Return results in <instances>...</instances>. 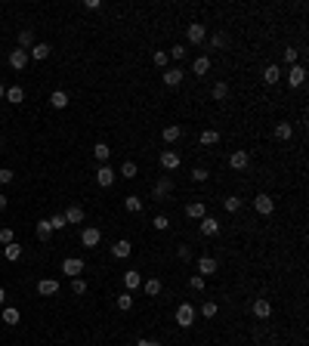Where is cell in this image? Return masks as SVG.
I'll list each match as a JSON object with an SVG mask.
<instances>
[{
	"mask_svg": "<svg viewBox=\"0 0 309 346\" xmlns=\"http://www.w3.org/2000/svg\"><path fill=\"white\" fill-rule=\"evenodd\" d=\"M83 269H87V263H83L81 257H65V260H62V272L68 275V278H78Z\"/></svg>",
	"mask_w": 309,
	"mask_h": 346,
	"instance_id": "obj_4",
	"label": "cell"
},
{
	"mask_svg": "<svg viewBox=\"0 0 309 346\" xmlns=\"http://www.w3.org/2000/svg\"><path fill=\"white\" fill-rule=\"evenodd\" d=\"M167 56H173V59H186V47H182V44L170 47V53H167Z\"/></svg>",
	"mask_w": 309,
	"mask_h": 346,
	"instance_id": "obj_52",
	"label": "cell"
},
{
	"mask_svg": "<svg viewBox=\"0 0 309 346\" xmlns=\"http://www.w3.org/2000/svg\"><path fill=\"white\" fill-rule=\"evenodd\" d=\"M124 207H127L130 214H143V198H139V195H127V198H124Z\"/></svg>",
	"mask_w": 309,
	"mask_h": 346,
	"instance_id": "obj_27",
	"label": "cell"
},
{
	"mask_svg": "<svg viewBox=\"0 0 309 346\" xmlns=\"http://www.w3.org/2000/svg\"><path fill=\"white\" fill-rule=\"evenodd\" d=\"M220 229H223V226L216 223L213 216H204V219H201V235H204V238H211V235H220Z\"/></svg>",
	"mask_w": 309,
	"mask_h": 346,
	"instance_id": "obj_19",
	"label": "cell"
},
{
	"mask_svg": "<svg viewBox=\"0 0 309 346\" xmlns=\"http://www.w3.org/2000/svg\"><path fill=\"white\" fill-rule=\"evenodd\" d=\"M6 62H10V68L22 71L25 65L31 62V59H28V49H19V47H16V49H10V59H6Z\"/></svg>",
	"mask_w": 309,
	"mask_h": 346,
	"instance_id": "obj_7",
	"label": "cell"
},
{
	"mask_svg": "<svg viewBox=\"0 0 309 346\" xmlns=\"http://www.w3.org/2000/svg\"><path fill=\"white\" fill-rule=\"evenodd\" d=\"M170 192H173V180H170L167 173L158 176V182H155V189H152V198H155V201H167Z\"/></svg>",
	"mask_w": 309,
	"mask_h": 346,
	"instance_id": "obj_1",
	"label": "cell"
},
{
	"mask_svg": "<svg viewBox=\"0 0 309 346\" xmlns=\"http://www.w3.org/2000/svg\"><path fill=\"white\" fill-rule=\"evenodd\" d=\"M247 164H250V155L244 148H238V151L229 155V167H232V170H247Z\"/></svg>",
	"mask_w": 309,
	"mask_h": 346,
	"instance_id": "obj_9",
	"label": "cell"
},
{
	"mask_svg": "<svg viewBox=\"0 0 309 346\" xmlns=\"http://www.w3.org/2000/svg\"><path fill=\"white\" fill-rule=\"evenodd\" d=\"M102 6V0H83V10H99Z\"/></svg>",
	"mask_w": 309,
	"mask_h": 346,
	"instance_id": "obj_53",
	"label": "cell"
},
{
	"mask_svg": "<svg viewBox=\"0 0 309 346\" xmlns=\"http://www.w3.org/2000/svg\"><path fill=\"white\" fill-rule=\"evenodd\" d=\"M192 71H195L198 78H204V74L211 71V56H198L195 62H192Z\"/></svg>",
	"mask_w": 309,
	"mask_h": 346,
	"instance_id": "obj_25",
	"label": "cell"
},
{
	"mask_svg": "<svg viewBox=\"0 0 309 346\" xmlns=\"http://www.w3.org/2000/svg\"><path fill=\"white\" fill-rule=\"evenodd\" d=\"M186 216L189 219H204L207 216V207L201 204V201H192V204H186Z\"/></svg>",
	"mask_w": 309,
	"mask_h": 346,
	"instance_id": "obj_22",
	"label": "cell"
},
{
	"mask_svg": "<svg viewBox=\"0 0 309 346\" xmlns=\"http://www.w3.org/2000/svg\"><path fill=\"white\" fill-rule=\"evenodd\" d=\"M136 346H161V343H158V340H146V337H143V340H139Z\"/></svg>",
	"mask_w": 309,
	"mask_h": 346,
	"instance_id": "obj_54",
	"label": "cell"
},
{
	"mask_svg": "<svg viewBox=\"0 0 309 346\" xmlns=\"http://www.w3.org/2000/svg\"><path fill=\"white\" fill-rule=\"evenodd\" d=\"M16 180V173L10 170V167H3V170H0V185H10Z\"/></svg>",
	"mask_w": 309,
	"mask_h": 346,
	"instance_id": "obj_47",
	"label": "cell"
},
{
	"mask_svg": "<svg viewBox=\"0 0 309 346\" xmlns=\"http://www.w3.org/2000/svg\"><path fill=\"white\" fill-rule=\"evenodd\" d=\"M250 312H254V318H260V322H266V318L272 315V303L266 300V297H257V300H254V306H250Z\"/></svg>",
	"mask_w": 309,
	"mask_h": 346,
	"instance_id": "obj_6",
	"label": "cell"
},
{
	"mask_svg": "<svg viewBox=\"0 0 309 346\" xmlns=\"http://www.w3.org/2000/svg\"><path fill=\"white\" fill-rule=\"evenodd\" d=\"M3 257L10 260V263H16V260L22 257V244H16V241H13V244H6V247H3Z\"/></svg>",
	"mask_w": 309,
	"mask_h": 346,
	"instance_id": "obj_32",
	"label": "cell"
},
{
	"mask_svg": "<svg viewBox=\"0 0 309 346\" xmlns=\"http://www.w3.org/2000/svg\"><path fill=\"white\" fill-rule=\"evenodd\" d=\"M161 139L167 142V146H173V142H179V139H182V127H179V124H167V127L161 130Z\"/></svg>",
	"mask_w": 309,
	"mask_h": 346,
	"instance_id": "obj_12",
	"label": "cell"
},
{
	"mask_svg": "<svg viewBox=\"0 0 309 346\" xmlns=\"http://www.w3.org/2000/svg\"><path fill=\"white\" fill-rule=\"evenodd\" d=\"M3 99H6V102H13V105H19L22 99H25V90L22 87H6V96Z\"/></svg>",
	"mask_w": 309,
	"mask_h": 346,
	"instance_id": "obj_28",
	"label": "cell"
},
{
	"mask_svg": "<svg viewBox=\"0 0 309 346\" xmlns=\"http://www.w3.org/2000/svg\"><path fill=\"white\" fill-rule=\"evenodd\" d=\"M278 81H281V68H278V65H266V68H263V83L272 87V83H278Z\"/></svg>",
	"mask_w": 309,
	"mask_h": 346,
	"instance_id": "obj_24",
	"label": "cell"
},
{
	"mask_svg": "<svg viewBox=\"0 0 309 346\" xmlns=\"http://www.w3.org/2000/svg\"><path fill=\"white\" fill-rule=\"evenodd\" d=\"M297 53H300V49L288 47V49H285V62H288V65H297Z\"/></svg>",
	"mask_w": 309,
	"mask_h": 346,
	"instance_id": "obj_51",
	"label": "cell"
},
{
	"mask_svg": "<svg viewBox=\"0 0 309 346\" xmlns=\"http://www.w3.org/2000/svg\"><path fill=\"white\" fill-rule=\"evenodd\" d=\"M6 96V87H3V83H0V99H3Z\"/></svg>",
	"mask_w": 309,
	"mask_h": 346,
	"instance_id": "obj_57",
	"label": "cell"
},
{
	"mask_svg": "<svg viewBox=\"0 0 309 346\" xmlns=\"http://www.w3.org/2000/svg\"><path fill=\"white\" fill-rule=\"evenodd\" d=\"M121 176H124V180H136V176H139V167L133 164V161H124V164H121Z\"/></svg>",
	"mask_w": 309,
	"mask_h": 346,
	"instance_id": "obj_34",
	"label": "cell"
},
{
	"mask_svg": "<svg viewBox=\"0 0 309 346\" xmlns=\"http://www.w3.org/2000/svg\"><path fill=\"white\" fill-rule=\"evenodd\" d=\"M182 78H186V71H182V68H167L164 71V83H167V87H179Z\"/></svg>",
	"mask_w": 309,
	"mask_h": 346,
	"instance_id": "obj_18",
	"label": "cell"
},
{
	"mask_svg": "<svg viewBox=\"0 0 309 346\" xmlns=\"http://www.w3.org/2000/svg\"><path fill=\"white\" fill-rule=\"evenodd\" d=\"M3 303H6V291L0 288V306H3Z\"/></svg>",
	"mask_w": 309,
	"mask_h": 346,
	"instance_id": "obj_56",
	"label": "cell"
},
{
	"mask_svg": "<svg viewBox=\"0 0 309 346\" xmlns=\"http://www.w3.org/2000/svg\"><path fill=\"white\" fill-rule=\"evenodd\" d=\"M152 226H155V229H158V232H164V229H170V219H167L164 214H158V216L152 219Z\"/></svg>",
	"mask_w": 309,
	"mask_h": 346,
	"instance_id": "obj_42",
	"label": "cell"
},
{
	"mask_svg": "<svg viewBox=\"0 0 309 346\" xmlns=\"http://www.w3.org/2000/svg\"><path fill=\"white\" fill-rule=\"evenodd\" d=\"M71 294H87V281L78 275V278H71Z\"/></svg>",
	"mask_w": 309,
	"mask_h": 346,
	"instance_id": "obj_44",
	"label": "cell"
},
{
	"mask_svg": "<svg viewBox=\"0 0 309 346\" xmlns=\"http://www.w3.org/2000/svg\"><path fill=\"white\" fill-rule=\"evenodd\" d=\"M124 288H127V291L143 288V275H139V269H127V272H124Z\"/></svg>",
	"mask_w": 309,
	"mask_h": 346,
	"instance_id": "obj_15",
	"label": "cell"
},
{
	"mask_svg": "<svg viewBox=\"0 0 309 346\" xmlns=\"http://www.w3.org/2000/svg\"><path fill=\"white\" fill-rule=\"evenodd\" d=\"M288 83H291V87H303V83H306V68H303V65H291Z\"/></svg>",
	"mask_w": 309,
	"mask_h": 346,
	"instance_id": "obj_14",
	"label": "cell"
},
{
	"mask_svg": "<svg viewBox=\"0 0 309 346\" xmlns=\"http://www.w3.org/2000/svg\"><path fill=\"white\" fill-rule=\"evenodd\" d=\"M158 161H161V167H164V170H177V167H179V155H177L173 148H164Z\"/></svg>",
	"mask_w": 309,
	"mask_h": 346,
	"instance_id": "obj_13",
	"label": "cell"
},
{
	"mask_svg": "<svg viewBox=\"0 0 309 346\" xmlns=\"http://www.w3.org/2000/svg\"><path fill=\"white\" fill-rule=\"evenodd\" d=\"M177 257L182 260V263H189V260H192V247H189V244H179V250H177Z\"/></svg>",
	"mask_w": 309,
	"mask_h": 346,
	"instance_id": "obj_48",
	"label": "cell"
},
{
	"mask_svg": "<svg viewBox=\"0 0 309 346\" xmlns=\"http://www.w3.org/2000/svg\"><path fill=\"white\" fill-rule=\"evenodd\" d=\"M201 315H204V318H216V303H213V300H207L204 306H201Z\"/></svg>",
	"mask_w": 309,
	"mask_h": 346,
	"instance_id": "obj_46",
	"label": "cell"
},
{
	"mask_svg": "<svg viewBox=\"0 0 309 346\" xmlns=\"http://www.w3.org/2000/svg\"><path fill=\"white\" fill-rule=\"evenodd\" d=\"M6 204H10V198H6V195H0V210H6Z\"/></svg>",
	"mask_w": 309,
	"mask_h": 346,
	"instance_id": "obj_55",
	"label": "cell"
},
{
	"mask_svg": "<svg viewBox=\"0 0 309 346\" xmlns=\"http://www.w3.org/2000/svg\"><path fill=\"white\" fill-rule=\"evenodd\" d=\"M152 62L158 65V68H164V65H167V49H155V53H152Z\"/></svg>",
	"mask_w": 309,
	"mask_h": 346,
	"instance_id": "obj_45",
	"label": "cell"
},
{
	"mask_svg": "<svg viewBox=\"0 0 309 346\" xmlns=\"http://www.w3.org/2000/svg\"><path fill=\"white\" fill-rule=\"evenodd\" d=\"M211 47H213V49H226V47H229V37L223 34V31H216V34L211 37Z\"/></svg>",
	"mask_w": 309,
	"mask_h": 346,
	"instance_id": "obj_39",
	"label": "cell"
},
{
	"mask_svg": "<svg viewBox=\"0 0 309 346\" xmlns=\"http://www.w3.org/2000/svg\"><path fill=\"white\" fill-rule=\"evenodd\" d=\"M118 309H121V312H130V309H133V294H130V291H124L121 297H118Z\"/></svg>",
	"mask_w": 309,
	"mask_h": 346,
	"instance_id": "obj_38",
	"label": "cell"
},
{
	"mask_svg": "<svg viewBox=\"0 0 309 346\" xmlns=\"http://www.w3.org/2000/svg\"><path fill=\"white\" fill-rule=\"evenodd\" d=\"M93 158H96V161H108V158H112V148H108L105 146V142H96V146H93Z\"/></svg>",
	"mask_w": 309,
	"mask_h": 346,
	"instance_id": "obj_29",
	"label": "cell"
},
{
	"mask_svg": "<svg viewBox=\"0 0 309 346\" xmlns=\"http://www.w3.org/2000/svg\"><path fill=\"white\" fill-rule=\"evenodd\" d=\"M56 291H59V281H56V278H40V281H37V294H40V297H53Z\"/></svg>",
	"mask_w": 309,
	"mask_h": 346,
	"instance_id": "obj_16",
	"label": "cell"
},
{
	"mask_svg": "<svg viewBox=\"0 0 309 346\" xmlns=\"http://www.w3.org/2000/svg\"><path fill=\"white\" fill-rule=\"evenodd\" d=\"M192 322H195V306H192V303H179L177 306V325L192 328Z\"/></svg>",
	"mask_w": 309,
	"mask_h": 346,
	"instance_id": "obj_3",
	"label": "cell"
},
{
	"mask_svg": "<svg viewBox=\"0 0 309 346\" xmlns=\"http://www.w3.org/2000/svg\"><path fill=\"white\" fill-rule=\"evenodd\" d=\"M211 96L216 99V102H223V99H226V96H229V83H223V81H220V83H213V90H211Z\"/></svg>",
	"mask_w": 309,
	"mask_h": 346,
	"instance_id": "obj_35",
	"label": "cell"
},
{
	"mask_svg": "<svg viewBox=\"0 0 309 346\" xmlns=\"http://www.w3.org/2000/svg\"><path fill=\"white\" fill-rule=\"evenodd\" d=\"M186 40H189V44H192V47H198V44H204V40H207V28H204V25H201V22H192V25H189V28H186Z\"/></svg>",
	"mask_w": 309,
	"mask_h": 346,
	"instance_id": "obj_2",
	"label": "cell"
},
{
	"mask_svg": "<svg viewBox=\"0 0 309 346\" xmlns=\"http://www.w3.org/2000/svg\"><path fill=\"white\" fill-rule=\"evenodd\" d=\"M99 241H102V232H99L96 226H87V229L81 232V244H83V247H96Z\"/></svg>",
	"mask_w": 309,
	"mask_h": 346,
	"instance_id": "obj_10",
	"label": "cell"
},
{
	"mask_svg": "<svg viewBox=\"0 0 309 346\" xmlns=\"http://www.w3.org/2000/svg\"><path fill=\"white\" fill-rule=\"evenodd\" d=\"M53 53V49H49V44H34L28 49V59H34V62H44V59Z\"/></svg>",
	"mask_w": 309,
	"mask_h": 346,
	"instance_id": "obj_21",
	"label": "cell"
},
{
	"mask_svg": "<svg viewBox=\"0 0 309 346\" xmlns=\"http://www.w3.org/2000/svg\"><path fill=\"white\" fill-rule=\"evenodd\" d=\"M216 142H220V133L216 130H204L201 133V146H216Z\"/></svg>",
	"mask_w": 309,
	"mask_h": 346,
	"instance_id": "obj_40",
	"label": "cell"
},
{
	"mask_svg": "<svg viewBox=\"0 0 309 346\" xmlns=\"http://www.w3.org/2000/svg\"><path fill=\"white\" fill-rule=\"evenodd\" d=\"M207 176H211V173H207L204 167H195V170H192V180H195V182H204Z\"/></svg>",
	"mask_w": 309,
	"mask_h": 346,
	"instance_id": "obj_50",
	"label": "cell"
},
{
	"mask_svg": "<svg viewBox=\"0 0 309 346\" xmlns=\"http://www.w3.org/2000/svg\"><path fill=\"white\" fill-rule=\"evenodd\" d=\"M0 318H3L6 325H19V309H16V306H3V315H0Z\"/></svg>",
	"mask_w": 309,
	"mask_h": 346,
	"instance_id": "obj_36",
	"label": "cell"
},
{
	"mask_svg": "<svg viewBox=\"0 0 309 346\" xmlns=\"http://www.w3.org/2000/svg\"><path fill=\"white\" fill-rule=\"evenodd\" d=\"M114 180H118V170H114L112 164H99V170H96V182L102 185V189H108Z\"/></svg>",
	"mask_w": 309,
	"mask_h": 346,
	"instance_id": "obj_5",
	"label": "cell"
},
{
	"mask_svg": "<svg viewBox=\"0 0 309 346\" xmlns=\"http://www.w3.org/2000/svg\"><path fill=\"white\" fill-rule=\"evenodd\" d=\"M130 254H133V244H130L127 238H121V241L112 244V257H114V260H127Z\"/></svg>",
	"mask_w": 309,
	"mask_h": 346,
	"instance_id": "obj_11",
	"label": "cell"
},
{
	"mask_svg": "<svg viewBox=\"0 0 309 346\" xmlns=\"http://www.w3.org/2000/svg\"><path fill=\"white\" fill-rule=\"evenodd\" d=\"M13 241H16L13 229H10V226H3V229H0V244H3V247H6V244H13Z\"/></svg>",
	"mask_w": 309,
	"mask_h": 346,
	"instance_id": "obj_43",
	"label": "cell"
},
{
	"mask_svg": "<svg viewBox=\"0 0 309 346\" xmlns=\"http://www.w3.org/2000/svg\"><path fill=\"white\" fill-rule=\"evenodd\" d=\"M34 232H37V238H40V241H47L49 235H53V226H49V219H40V223L34 226Z\"/></svg>",
	"mask_w": 309,
	"mask_h": 346,
	"instance_id": "obj_31",
	"label": "cell"
},
{
	"mask_svg": "<svg viewBox=\"0 0 309 346\" xmlns=\"http://www.w3.org/2000/svg\"><path fill=\"white\" fill-rule=\"evenodd\" d=\"M254 210H257L260 216H269L272 210H275V201H272V198L263 192V195H257V198H254Z\"/></svg>",
	"mask_w": 309,
	"mask_h": 346,
	"instance_id": "obj_8",
	"label": "cell"
},
{
	"mask_svg": "<svg viewBox=\"0 0 309 346\" xmlns=\"http://www.w3.org/2000/svg\"><path fill=\"white\" fill-rule=\"evenodd\" d=\"M291 136H294V127H291V121H278V124H275V139L288 142Z\"/></svg>",
	"mask_w": 309,
	"mask_h": 346,
	"instance_id": "obj_23",
	"label": "cell"
},
{
	"mask_svg": "<svg viewBox=\"0 0 309 346\" xmlns=\"http://www.w3.org/2000/svg\"><path fill=\"white\" fill-rule=\"evenodd\" d=\"M49 226H53V232H62V229H68V223H65V216H62V214L49 216Z\"/></svg>",
	"mask_w": 309,
	"mask_h": 346,
	"instance_id": "obj_41",
	"label": "cell"
},
{
	"mask_svg": "<svg viewBox=\"0 0 309 346\" xmlns=\"http://www.w3.org/2000/svg\"><path fill=\"white\" fill-rule=\"evenodd\" d=\"M28 47H34V31L25 28V31H19V49H28Z\"/></svg>",
	"mask_w": 309,
	"mask_h": 346,
	"instance_id": "obj_33",
	"label": "cell"
},
{
	"mask_svg": "<svg viewBox=\"0 0 309 346\" xmlns=\"http://www.w3.org/2000/svg\"><path fill=\"white\" fill-rule=\"evenodd\" d=\"M143 291H146V297H158L161 294V278H148L143 284Z\"/></svg>",
	"mask_w": 309,
	"mask_h": 346,
	"instance_id": "obj_30",
	"label": "cell"
},
{
	"mask_svg": "<svg viewBox=\"0 0 309 346\" xmlns=\"http://www.w3.org/2000/svg\"><path fill=\"white\" fill-rule=\"evenodd\" d=\"M62 216H65V223H83V207L81 204H71L68 210H62Z\"/></svg>",
	"mask_w": 309,
	"mask_h": 346,
	"instance_id": "obj_20",
	"label": "cell"
},
{
	"mask_svg": "<svg viewBox=\"0 0 309 346\" xmlns=\"http://www.w3.org/2000/svg\"><path fill=\"white\" fill-rule=\"evenodd\" d=\"M216 266H220V263H216L213 257H201V260H198V275H201V278L216 275Z\"/></svg>",
	"mask_w": 309,
	"mask_h": 346,
	"instance_id": "obj_17",
	"label": "cell"
},
{
	"mask_svg": "<svg viewBox=\"0 0 309 346\" xmlns=\"http://www.w3.org/2000/svg\"><path fill=\"white\" fill-rule=\"evenodd\" d=\"M223 207H226L229 214H238V210H241V198H238V195H229V198H223Z\"/></svg>",
	"mask_w": 309,
	"mask_h": 346,
	"instance_id": "obj_37",
	"label": "cell"
},
{
	"mask_svg": "<svg viewBox=\"0 0 309 346\" xmlns=\"http://www.w3.org/2000/svg\"><path fill=\"white\" fill-rule=\"evenodd\" d=\"M49 105H53V108H68V93H65V90H53Z\"/></svg>",
	"mask_w": 309,
	"mask_h": 346,
	"instance_id": "obj_26",
	"label": "cell"
},
{
	"mask_svg": "<svg viewBox=\"0 0 309 346\" xmlns=\"http://www.w3.org/2000/svg\"><path fill=\"white\" fill-rule=\"evenodd\" d=\"M189 288H192V291H204V278H201V275H192V278H189Z\"/></svg>",
	"mask_w": 309,
	"mask_h": 346,
	"instance_id": "obj_49",
	"label": "cell"
}]
</instances>
